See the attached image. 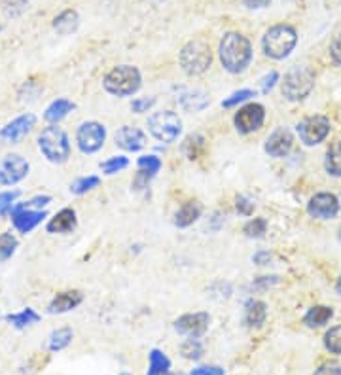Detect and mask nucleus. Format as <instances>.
<instances>
[{"instance_id": "obj_12", "label": "nucleus", "mask_w": 341, "mask_h": 375, "mask_svg": "<svg viewBox=\"0 0 341 375\" xmlns=\"http://www.w3.org/2000/svg\"><path fill=\"white\" fill-rule=\"evenodd\" d=\"M12 224H14V228L23 233V235H27L31 233L33 229H36L40 224L44 222V218H48V212L46 210H40V208H31L27 207L25 203H17L12 210Z\"/></svg>"}, {"instance_id": "obj_42", "label": "nucleus", "mask_w": 341, "mask_h": 375, "mask_svg": "<svg viewBox=\"0 0 341 375\" xmlns=\"http://www.w3.org/2000/svg\"><path fill=\"white\" fill-rule=\"evenodd\" d=\"M153 103H156V99L153 97H139V99H135L131 103V110L135 112V114H142V112H148L150 108L153 106Z\"/></svg>"}, {"instance_id": "obj_21", "label": "nucleus", "mask_w": 341, "mask_h": 375, "mask_svg": "<svg viewBox=\"0 0 341 375\" xmlns=\"http://www.w3.org/2000/svg\"><path fill=\"white\" fill-rule=\"evenodd\" d=\"M76 108V104L72 103L70 99H56V101H51V103L46 106V110H44V119L51 125H57L61 119H65L69 116L70 112Z\"/></svg>"}, {"instance_id": "obj_41", "label": "nucleus", "mask_w": 341, "mask_h": 375, "mask_svg": "<svg viewBox=\"0 0 341 375\" xmlns=\"http://www.w3.org/2000/svg\"><path fill=\"white\" fill-rule=\"evenodd\" d=\"M235 208L239 215L251 216L254 212V201L249 199V197H244V195H239L235 199Z\"/></svg>"}, {"instance_id": "obj_35", "label": "nucleus", "mask_w": 341, "mask_h": 375, "mask_svg": "<svg viewBox=\"0 0 341 375\" xmlns=\"http://www.w3.org/2000/svg\"><path fill=\"white\" fill-rule=\"evenodd\" d=\"M181 353L188 360H199L203 356V343L199 340H195V338H190L188 341L182 343Z\"/></svg>"}, {"instance_id": "obj_15", "label": "nucleus", "mask_w": 341, "mask_h": 375, "mask_svg": "<svg viewBox=\"0 0 341 375\" xmlns=\"http://www.w3.org/2000/svg\"><path fill=\"white\" fill-rule=\"evenodd\" d=\"M307 212L317 220H330L340 212V199L334 194L328 192H320L313 195L309 203H307Z\"/></svg>"}, {"instance_id": "obj_29", "label": "nucleus", "mask_w": 341, "mask_h": 375, "mask_svg": "<svg viewBox=\"0 0 341 375\" xmlns=\"http://www.w3.org/2000/svg\"><path fill=\"white\" fill-rule=\"evenodd\" d=\"M324 169L332 176H341V140H335L330 144L324 160Z\"/></svg>"}, {"instance_id": "obj_37", "label": "nucleus", "mask_w": 341, "mask_h": 375, "mask_svg": "<svg viewBox=\"0 0 341 375\" xmlns=\"http://www.w3.org/2000/svg\"><path fill=\"white\" fill-rule=\"evenodd\" d=\"M127 165H129V160H127L126 156H114L110 160L101 163V171L105 174H116L119 171H124Z\"/></svg>"}, {"instance_id": "obj_33", "label": "nucleus", "mask_w": 341, "mask_h": 375, "mask_svg": "<svg viewBox=\"0 0 341 375\" xmlns=\"http://www.w3.org/2000/svg\"><path fill=\"white\" fill-rule=\"evenodd\" d=\"M101 184V178L95 176V174H90V176H80L76 181L70 184V192L74 195H84L91 190H95V188Z\"/></svg>"}, {"instance_id": "obj_19", "label": "nucleus", "mask_w": 341, "mask_h": 375, "mask_svg": "<svg viewBox=\"0 0 341 375\" xmlns=\"http://www.w3.org/2000/svg\"><path fill=\"white\" fill-rule=\"evenodd\" d=\"M84 301V296L80 290H65L56 294L51 301L48 303V312L49 315H63L72 309H76L80 303Z\"/></svg>"}, {"instance_id": "obj_1", "label": "nucleus", "mask_w": 341, "mask_h": 375, "mask_svg": "<svg viewBox=\"0 0 341 375\" xmlns=\"http://www.w3.org/2000/svg\"><path fill=\"white\" fill-rule=\"evenodd\" d=\"M218 56L222 61V67L231 74H239L247 70L252 61V46L249 38L239 33H228L220 42Z\"/></svg>"}, {"instance_id": "obj_54", "label": "nucleus", "mask_w": 341, "mask_h": 375, "mask_svg": "<svg viewBox=\"0 0 341 375\" xmlns=\"http://www.w3.org/2000/svg\"><path fill=\"white\" fill-rule=\"evenodd\" d=\"M340 233H341V229H340Z\"/></svg>"}, {"instance_id": "obj_10", "label": "nucleus", "mask_w": 341, "mask_h": 375, "mask_svg": "<svg viewBox=\"0 0 341 375\" xmlns=\"http://www.w3.org/2000/svg\"><path fill=\"white\" fill-rule=\"evenodd\" d=\"M36 125L35 114H22L12 122H8L4 127H0V142L2 144H19Z\"/></svg>"}, {"instance_id": "obj_24", "label": "nucleus", "mask_w": 341, "mask_h": 375, "mask_svg": "<svg viewBox=\"0 0 341 375\" xmlns=\"http://www.w3.org/2000/svg\"><path fill=\"white\" fill-rule=\"evenodd\" d=\"M267 317V306L264 301L251 299L247 307H244V324L251 328H260L265 322Z\"/></svg>"}, {"instance_id": "obj_32", "label": "nucleus", "mask_w": 341, "mask_h": 375, "mask_svg": "<svg viewBox=\"0 0 341 375\" xmlns=\"http://www.w3.org/2000/svg\"><path fill=\"white\" fill-rule=\"evenodd\" d=\"M182 152L186 153L188 160H197V158L205 152V139H203L201 135H190L188 139L184 140Z\"/></svg>"}, {"instance_id": "obj_47", "label": "nucleus", "mask_w": 341, "mask_h": 375, "mask_svg": "<svg viewBox=\"0 0 341 375\" xmlns=\"http://www.w3.org/2000/svg\"><path fill=\"white\" fill-rule=\"evenodd\" d=\"M277 82H278L277 72H269V74L262 80V91H264V93H269V91L273 90V85Z\"/></svg>"}, {"instance_id": "obj_38", "label": "nucleus", "mask_w": 341, "mask_h": 375, "mask_svg": "<svg viewBox=\"0 0 341 375\" xmlns=\"http://www.w3.org/2000/svg\"><path fill=\"white\" fill-rule=\"evenodd\" d=\"M244 235L251 237V239H260L264 237V233L267 231V220L265 218H254L249 224H244Z\"/></svg>"}, {"instance_id": "obj_45", "label": "nucleus", "mask_w": 341, "mask_h": 375, "mask_svg": "<svg viewBox=\"0 0 341 375\" xmlns=\"http://www.w3.org/2000/svg\"><path fill=\"white\" fill-rule=\"evenodd\" d=\"M330 56L334 59L335 65H340L341 67V33L335 36L332 44H330Z\"/></svg>"}, {"instance_id": "obj_17", "label": "nucleus", "mask_w": 341, "mask_h": 375, "mask_svg": "<svg viewBox=\"0 0 341 375\" xmlns=\"http://www.w3.org/2000/svg\"><path fill=\"white\" fill-rule=\"evenodd\" d=\"M114 139H116V144L127 150V152H139L147 146V135L137 127H131V125L119 127L116 135H114Z\"/></svg>"}, {"instance_id": "obj_2", "label": "nucleus", "mask_w": 341, "mask_h": 375, "mask_svg": "<svg viewBox=\"0 0 341 375\" xmlns=\"http://www.w3.org/2000/svg\"><path fill=\"white\" fill-rule=\"evenodd\" d=\"M36 142H38V150H40V153H42L49 163H53V165H63V163L69 161L72 146H70L69 135H67L61 127H57V125H49V127H46V129L38 135Z\"/></svg>"}, {"instance_id": "obj_5", "label": "nucleus", "mask_w": 341, "mask_h": 375, "mask_svg": "<svg viewBox=\"0 0 341 375\" xmlns=\"http://www.w3.org/2000/svg\"><path fill=\"white\" fill-rule=\"evenodd\" d=\"M181 67L190 76H199L207 72L213 62V51L205 40H190L181 49Z\"/></svg>"}, {"instance_id": "obj_11", "label": "nucleus", "mask_w": 341, "mask_h": 375, "mask_svg": "<svg viewBox=\"0 0 341 375\" xmlns=\"http://www.w3.org/2000/svg\"><path fill=\"white\" fill-rule=\"evenodd\" d=\"M330 133V119L324 116H309L298 124V135L307 146H317L326 139Z\"/></svg>"}, {"instance_id": "obj_14", "label": "nucleus", "mask_w": 341, "mask_h": 375, "mask_svg": "<svg viewBox=\"0 0 341 375\" xmlns=\"http://www.w3.org/2000/svg\"><path fill=\"white\" fill-rule=\"evenodd\" d=\"M210 324L209 312H190V315H184L181 319L174 322V330L181 333V335H186V338H195L199 340L201 335L207 333Z\"/></svg>"}, {"instance_id": "obj_7", "label": "nucleus", "mask_w": 341, "mask_h": 375, "mask_svg": "<svg viewBox=\"0 0 341 375\" xmlns=\"http://www.w3.org/2000/svg\"><path fill=\"white\" fill-rule=\"evenodd\" d=\"M148 129L160 142H174L182 131V122L173 110H161L148 118Z\"/></svg>"}, {"instance_id": "obj_20", "label": "nucleus", "mask_w": 341, "mask_h": 375, "mask_svg": "<svg viewBox=\"0 0 341 375\" xmlns=\"http://www.w3.org/2000/svg\"><path fill=\"white\" fill-rule=\"evenodd\" d=\"M78 226L76 210L74 208H61L53 218H49L46 224V231L48 233H59V235H67L72 233Z\"/></svg>"}, {"instance_id": "obj_53", "label": "nucleus", "mask_w": 341, "mask_h": 375, "mask_svg": "<svg viewBox=\"0 0 341 375\" xmlns=\"http://www.w3.org/2000/svg\"><path fill=\"white\" fill-rule=\"evenodd\" d=\"M0 31H2V27H0Z\"/></svg>"}, {"instance_id": "obj_31", "label": "nucleus", "mask_w": 341, "mask_h": 375, "mask_svg": "<svg viewBox=\"0 0 341 375\" xmlns=\"http://www.w3.org/2000/svg\"><path fill=\"white\" fill-rule=\"evenodd\" d=\"M207 103H209V99H207V95L203 91H190V93L181 97V104L190 112L203 110L207 106Z\"/></svg>"}, {"instance_id": "obj_27", "label": "nucleus", "mask_w": 341, "mask_h": 375, "mask_svg": "<svg viewBox=\"0 0 341 375\" xmlns=\"http://www.w3.org/2000/svg\"><path fill=\"white\" fill-rule=\"evenodd\" d=\"M334 317V311H332V307L326 306H315L311 307L309 311L306 312V317H303V322H306L309 328H320L326 324L328 320Z\"/></svg>"}, {"instance_id": "obj_4", "label": "nucleus", "mask_w": 341, "mask_h": 375, "mask_svg": "<svg viewBox=\"0 0 341 375\" xmlns=\"http://www.w3.org/2000/svg\"><path fill=\"white\" fill-rule=\"evenodd\" d=\"M140 72L137 67L131 65H119L108 72L103 80V88H105L110 95L116 97H129L133 93H137L140 88Z\"/></svg>"}, {"instance_id": "obj_34", "label": "nucleus", "mask_w": 341, "mask_h": 375, "mask_svg": "<svg viewBox=\"0 0 341 375\" xmlns=\"http://www.w3.org/2000/svg\"><path fill=\"white\" fill-rule=\"evenodd\" d=\"M22 195L19 190H6V192H0V216L6 218L12 215V210L17 205V197Z\"/></svg>"}, {"instance_id": "obj_28", "label": "nucleus", "mask_w": 341, "mask_h": 375, "mask_svg": "<svg viewBox=\"0 0 341 375\" xmlns=\"http://www.w3.org/2000/svg\"><path fill=\"white\" fill-rule=\"evenodd\" d=\"M148 356H150V368H148L147 375H165L171 372V360L163 351L152 349Z\"/></svg>"}, {"instance_id": "obj_22", "label": "nucleus", "mask_w": 341, "mask_h": 375, "mask_svg": "<svg viewBox=\"0 0 341 375\" xmlns=\"http://www.w3.org/2000/svg\"><path fill=\"white\" fill-rule=\"evenodd\" d=\"M201 203H184V205L176 210V215H174V226H176V228H188V226H192V224L197 222V220L201 218Z\"/></svg>"}, {"instance_id": "obj_13", "label": "nucleus", "mask_w": 341, "mask_h": 375, "mask_svg": "<svg viewBox=\"0 0 341 375\" xmlns=\"http://www.w3.org/2000/svg\"><path fill=\"white\" fill-rule=\"evenodd\" d=\"M265 122V108L262 104L251 103L239 108V112L233 118V124H235V129L243 135H249V133L258 131Z\"/></svg>"}, {"instance_id": "obj_50", "label": "nucleus", "mask_w": 341, "mask_h": 375, "mask_svg": "<svg viewBox=\"0 0 341 375\" xmlns=\"http://www.w3.org/2000/svg\"><path fill=\"white\" fill-rule=\"evenodd\" d=\"M335 290H338V294H341V275L338 278V283H335Z\"/></svg>"}, {"instance_id": "obj_43", "label": "nucleus", "mask_w": 341, "mask_h": 375, "mask_svg": "<svg viewBox=\"0 0 341 375\" xmlns=\"http://www.w3.org/2000/svg\"><path fill=\"white\" fill-rule=\"evenodd\" d=\"M49 203H51V197H49V195H35L33 199L25 201V205L31 208H40V210H44Z\"/></svg>"}, {"instance_id": "obj_23", "label": "nucleus", "mask_w": 341, "mask_h": 375, "mask_svg": "<svg viewBox=\"0 0 341 375\" xmlns=\"http://www.w3.org/2000/svg\"><path fill=\"white\" fill-rule=\"evenodd\" d=\"M51 27H53L57 35H72V33L80 27V15H78L76 10H63V12L53 19Z\"/></svg>"}, {"instance_id": "obj_39", "label": "nucleus", "mask_w": 341, "mask_h": 375, "mask_svg": "<svg viewBox=\"0 0 341 375\" xmlns=\"http://www.w3.org/2000/svg\"><path fill=\"white\" fill-rule=\"evenodd\" d=\"M254 95H256V93H254L252 90L235 91V93H231V95L228 99H224L222 106H224V108H233V106L244 103V101H249V99L254 97Z\"/></svg>"}, {"instance_id": "obj_18", "label": "nucleus", "mask_w": 341, "mask_h": 375, "mask_svg": "<svg viewBox=\"0 0 341 375\" xmlns=\"http://www.w3.org/2000/svg\"><path fill=\"white\" fill-rule=\"evenodd\" d=\"M137 165H139V173L133 181V186H135V190H144L153 176L160 173L161 160L158 156H140Z\"/></svg>"}, {"instance_id": "obj_16", "label": "nucleus", "mask_w": 341, "mask_h": 375, "mask_svg": "<svg viewBox=\"0 0 341 375\" xmlns=\"http://www.w3.org/2000/svg\"><path fill=\"white\" fill-rule=\"evenodd\" d=\"M292 146H294L292 133L288 131L286 127H278V129H275V131L265 139L264 150L269 153L272 158H285V156L290 153Z\"/></svg>"}, {"instance_id": "obj_51", "label": "nucleus", "mask_w": 341, "mask_h": 375, "mask_svg": "<svg viewBox=\"0 0 341 375\" xmlns=\"http://www.w3.org/2000/svg\"><path fill=\"white\" fill-rule=\"evenodd\" d=\"M119 375H131V374H119Z\"/></svg>"}, {"instance_id": "obj_8", "label": "nucleus", "mask_w": 341, "mask_h": 375, "mask_svg": "<svg viewBox=\"0 0 341 375\" xmlns=\"http://www.w3.org/2000/svg\"><path fill=\"white\" fill-rule=\"evenodd\" d=\"M106 140L105 125L99 122H84L76 129V144L82 153L99 152Z\"/></svg>"}, {"instance_id": "obj_25", "label": "nucleus", "mask_w": 341, "mask_h": 375, "mask_svg": "<svg viewBox=\"0 0 341 375\" xmlns=\"http://www.w3.org/2000/svg\"><path fill=\"white\" fill-rule=\"evenodd\" d=\"M40 315L33 309V307H25L23 311L19 312H12V315H8L6 320L10 322V326L15 328V330H25V328L33 326L36 322H40Z\"/></svg>"}, {"instance_id": "obj_3", "label": "nucleus", "mask_w": 341, "mask_h": 375, "mask_svg": "<svg viewBox=\"0 0 341 375\" xmlns=\"http://www.w3.org/2000/svg\"><path fill=\"white\" fill-rule=\"evenodd\" d=\"M298 44V33L290 25H275L264 35L262 48L264 53L272 59H285L292 53V49Z\"/></svg>"}, {"instance_id": "obj_6", "label": "nucleus", "mask_w": 341, "mask_h": 375, "mask_svg": "<svg viewBox=\"0 0 341 375\" xmlns=\"http://www.w3.org/2000/svg\"><path fill=\"white\" fill-rule=\"evenodd\" d=\"M315 88V72L311 67H294L281 82V91L288 101H303Z\"/></svg>"}, {"instance_id": "obj_46", "label": "nucleus", "mask_w": 341, "mask_h": 375, "mask_svg": "<svg viewBox=\"0 0 341 375\" xmlns=\"http://www.w3.org/2000/svg\"><path fill=\"white\" fill-rule=\"evenodd\" d=\"M188 375H224V369L216 366H201V368L192 369Z\"/></svg>"}, {"instance_id": "obj_44", "label": "nucleus", "mask_w": 341, "mask_h": 375, "mask_svg": "<svg viewBox=\"0 0 341 375\" xmlns=\"http://www.w3.org/2000/svg\"><path fill=\"white\" fill-rule=\"evenodd\" d=\"M315 375H341V366L338 362H326L315 372Z\"/></svg>"}, {"instance_id": "obj_9", "label": "nucleus", "mask_w": 341, "mask_h": 375, "mask_svg": "<svg viewBox=\"0 0 341 375\" xmlns=\"http://www.w3.org/2000/svg\"><path fill=\"white\" fill-rule=\"evenodd\" d=\"M31 165L19 153H8L0 161V186H15L27 178Z\"/></svg>"}, {"instance_id": "obj_26", "label": "nucleus", "mask_w": 341, "mask_h": 375, "mask_svg": "<svg viewBox=\"0 0 341 375\" xmlns=\"http://www.w3.org/2000/svg\"><path fill=\"white\" fill-rule=\"evenodd\" d=\"M72 338H74V332H72V328L63 326V328H57L53 332L49 333L48 338V349L51 353H59V351H63L72 343Z\"/></svg>"}, {"instance_id": "obj_49", "label": "nucleus", "mask_w": 341, "mask_h": 375, "mask_svg": "<svg viewBox=\"0 0 341 375\" xmlns=\"http://www.w3.org/2000/svg\"><path fill=\"white\" fill-rule=\"evenodd\" d=\"M254 262L258 265H265L269 262V252H258L256 256H254Z\"/></svg>"}, {"instance_id": "obj_52", "label": "nucleus", "mask_w": 341, "mask_h": 375, "mask_svg": "<svg viewBox=\"0 0 341 375\" xmlns=\"http://www.w3.org/2000/svg\"><path fill=\"white\" fill-rule=\"evenodd\" d=\"M0 320H2V315H0Z\"/></svg>"}, {"instance_id": "obj_48", "label": "nucleus", "mask_w": 341, "mask_h": 375, "mask_svg": "<svg viewBox=\"0 0 341 375\" xmlns=\"http://www.w3.org/2000/svg\"><path fill=\"white\" fill-rule=\"evenodd\" d=\"M244 6L251 8V10H260V8H265L272 4V0H241Z\"/></svg>"}, {"instance_id": "obj_36", "label": "nucleus", "mask_w": 341, "mask_h": 375, "mask_svg": "<svg viewBox=\"0 0 341 375\" xmlns=\"http://www.w3.org/2000/svg\"><path fill=\"white\" fill-rule=\"evenodd\" d=\"M324 347L334 354H341V324L324 333Z\"/></svg>"}, {"instance_id": "obj_30", "label": "nucleus", "mask_w": 341, "mask_h": 375, "mask_svg": "<svg viewBox=\"0 0 341 375\" xmlns=\"http://www.w3.org/2000/svg\"><path fill=\"white\" fill-rule=\"evenodd\" d=\"M17 247H19V241H17V237L12 231L0 233V264H4V262H8L10 258L14 256Z\"/></svg>"}, {"instance_id": "obj_40", "label": "nucleus", "mask_w": 341, "mask_h": 375, "mask_svg": "<svg viewBox=\"0 0 341 375\" xmlns=\"http://www.w3.org/2000/svg\"><path fill=\"white\" fill-rule=\"evenodd\" d=\"M28 0H4L2 2V10H4V14L6 15H12V17H15V15H19L27 8Z\"/></svg>"}]
</instances>
